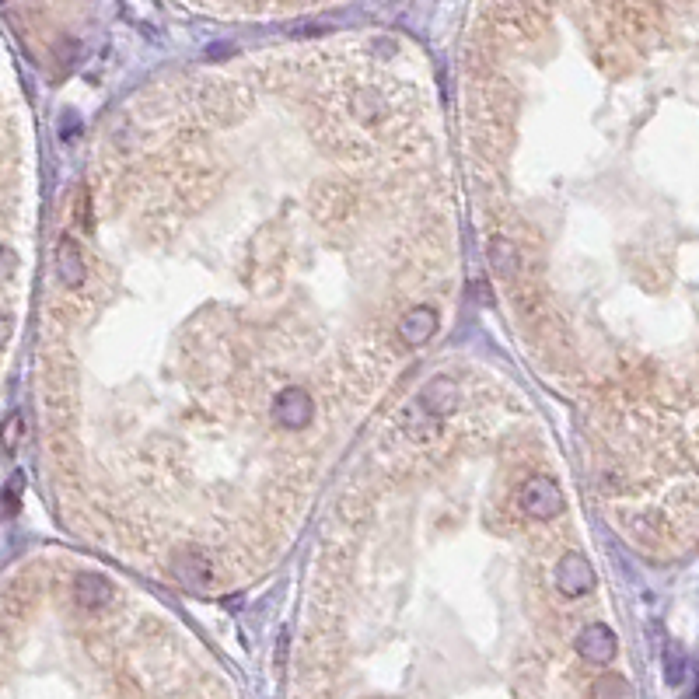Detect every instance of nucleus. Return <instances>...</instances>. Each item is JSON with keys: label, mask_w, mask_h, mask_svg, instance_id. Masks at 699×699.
Wrapping results in <instances>:
<instances>
[{"label": "nucleus", "mask_w": 699, "mask_h": 699, "mask_svg": "<svg viewBox=\"0 0 699 699\" xmlns=\"http://www.w3.org/2000/svg\"><path fill=\"white\" fill-rule=\"evenodd\" d=\"M458 402V385L451 378H434L427 388L420 392V399H416V409L406 416V430L416 437V441H423V437H434L437 434V423L444 420V416L455 409Z\"/></svg>", "instance_id": "nucleus-1"}, {"label": "nucleus", "mask_w": 699, "mask_h": 699, "mask_svg": "<svg viewBox=\"0 0 699 699\" xmlns=\"http://www.w3.org/2000/svg\"><path fill=\"white\" fill-rule=\"evenodd\" d=\"M518 504H521V511L532 514V518L549 521V518H556V514L563 511V493L549 476H532V479H525V483H521Z\"/></svg>", "instance_id": "nucleus-2"}, {"label": "nucleus", "mask_w": 699, "mask_h": 699, "mask_svg": "<svg viewBox=\"0 0 699 699\" xmlns=\"http://www.w3.org/2000/svg\"><path fill=\"white\" fill-rule=\"evenodd\" d=\"M273 416H277L284 427L298 430L312 420V399H308L305 388H284L273 402Z\"/></svg>", "instance_id": "nucleus-3"}, {"label": "nucleus", "mask_w": 699, "mask_h": 699, "mask_svg": "<svg viewBox=\"0 0 699 699\" xmlns=\"http://www.w3.org/2000/svg\"><path fill=\"white\" fill-rule=\"evenodd\" d=\"M577 651H581L591 665H609V661L616 658V633L602 623L588 626V630L577 637Z\"/></svg>", "instance_id": "nucleus-4"}, {"label": "nucleus", "mask_w": 699, "mask_h": 699, "mask_svg": "<svg viewBox=\"0 0 699 699\" xmlns=\"http://www.w3.org/2000/svg\"><path fill=\"white\" fill-rule=\"evenodd\" d=\"M556 584H560L563 595H584V591L595 584V574H591L584 556L570 553V556H563L560 567H556Z\"/></svg>", "instance_id": "nucleus-5"}, {"label": "nucleus", "mask_w": 699, "mask_h": 699, "mask_svg": "<svg viewBox=\"0 0 699 699\" xmlns=\"http://www.w3.org/2000/svg\"><path fill=\"white\" fill-rule=\"evenodd\" d=\"M437 333V312L434 308H409L399 322V336L406 347H420Z\"/></svg>", "instance_id": "nucleus-6"}, {"label": "nucleus", "mask_w": 699, "mask_h": 699, "mask_svg": "<svg viewBox=\"0 0 699 699\" xmlns=\"http://www.w3.org/2000/svg\"><path fill=\"white\" fill-rule=\"evenodd\" d=\"M175 577L189 588H207L214 581V570H210V560L200 553H186V556H175Z\"/></svg>", "instance_id": "nucleus-7"}, {"label": "nucleus", "mask_w": 699, "mask_h": 699, "mask_svg": "<svg viewBox=\"0 0 699 699\" xmlns=\"http://www.w3.org/2000/svg\"><path fill=\"white\" fill-rule=\"evenodd\" d=\"M56 273L67 287H77L84 280V256L74 245V238H63L60 249H56Z\"/></svg>", "instance_id": "nucleus-8"}, {"label": "nucleus", "mask_w": 699, "mask_h": 699, "mask_svg": "<svg viewBox=\"0 0 699 699\" xmlns=\"http://www.w3.org/2000/svg\"><path fill=\"white\" fill-rule=\"evenodd\" d=\"M74 598L81 609H105L112 602V588L102 581V577H77L74 584Z\"/></svg>", "instance_id": "nucleus-9"}, {"label": "nucleus", "mask_w": 699, "mask_h": 699, "mask_svg": "<svg viewBox=\"0 0 699 699\" xmlns=\"http://www.w3.org/2000/svg\"><path fill=\"white\" fill-rule=\"evenodd\" d=\"M490 263H493V270H497V273H504V277H514V273H518V252H514L511 242H493Z\"/></svg>", "instance_id": "nucleus-10"}, {"label": "nucleus", "mask_w": 699, "mask_h": 699, "mask_svg": "<svg viewBox=\"0 0 699 699\" xmlns=\"http://www.w3.org/2000/svg\"><path fill=\"white\" fill-rule=\"evenodd\" d=\"M591 699H630V686L619 675H602V679L591 686Z\"/></svg>", "instance_id": "nucleus-11"}]
</instances>
